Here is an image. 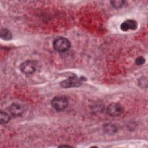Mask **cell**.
<instances>
[{"label":"cell","mask_w":148,"mask_h":148,"mask_svg":"<svg viewBox=\"0 0 148 148\" xmlns=\"http://www.w3.org/2000/svg\"><path fill=\"white\" fill-rule=\"evenodd\" d=\"M103 130L106 133H108L109 134H112L116 132L117 128L114 124H106L103 126Z\"/></svg>","instance_id":"cell-9"},{"label":"cell","mask_w":148,"mask_h":148,"mask_svg":"<svg viewBox=\"0 0 148 148\" xmlns=\"http://www.w3.org/2000/svg\"><path fill=\"white\" fill-rule=\"evenodd\" d=\"M9 112L10 114L14 117H18L21 116L24 112L21 105L18 103H12L9 108Z\"/></svg>","instance_id":"cell-6"},{"label":"cell","mask_w":148,"mask_h":148,"mask_svg":"<svg viewBox=\"0 0 148 148\" xmlns=\"http://www.w3.org/2000/svg\"><path fill=\"white\" fill-rule=\"evenodd\" d=\"M36 62L32 60H27L21 64L20 69L21 71L25 75L33 73L36 69Z\"/></svg>","instance_id":"cell-3"},{"label":"cell","mask_w":148,"mask_h":148,"mask_svg":"<svg viewBox=\"0 0 148 148\" xmlns=\"http://www.w3.org/2000/svg\"><path fill=\"white\" fill-rule=\"evenodd\" d=\"M82 84L81 80L76 76H72L66 80L61 82L60 85L63 88H71L79 87Z\"/></svg>","instance_id":"cell-4"},{"label":"cell","mask_w":148,"mask_h":148,"mask_svg":"<svg viewBox=\"0 0 148 148\" xmlns=\"http://www.w3.org/2000/svg\"><path fill=\"white\" fill-rule=\"evenodd\" d=\"M10 121L9 116L5 112H1L0 113V121L1 124H6Z\"/></svg>","instance_id":"cell-10"},{"label":"cell","mask_w":148,"mask_h":148,"mask_svg":"<svg viewBox=\"0 0 148 148\" xmlns=\"http://www.w3.org/2000/svg\"><path fill=\"white\" fill-rule=\"evenodd\" d=\"M137 27V22L134 20H128L125 22H123L120 25V29L123 31H126L128 29L135 30Z\"/></svg>","instance_id":"cell-7"},{"label":"cell","mask_w":148,"mask_h":148,"mask_svg":"<svg viewBox=\"0 0 148 148\" xmlns=\"http://www.w3.org/2000/svg\"><path fill=\"white\" fill-rule=\"evenodd\" d=\"M123 112V106L117 103L109 104L106 108L107 113L110 116H118L122 114Z\"/></svg>","instance_id":"cell-5"},{"label":"cell","mask_w":148,"mask_h":148,"mask_svg":"<svg viewBox=\"0 0 148 148\" xmlns=\"http://www.w3.org/2000/svg\"><path fill=\"white\" fill-rule=\"evenodd\" d=\"M145 59L144 57H143L142 56L137 57L135 60V63L138 65H141L145 63Z\"/></svg>","instance_id":"cell-13"},{"label":"cell","mask_w":148,"mask_h":148,"mask_svg":"<svg viewBox=\"0 0 148 148\" xmlns=\"http://www.w3.org/2000/svg\"><path fill=\"white\" fill-rule=\"evenodd\" d=\"M103 109V106L101 104H99V103L95 104L93 106V110H94V112H97V113L102 112Z\"/></svg>","instance_id":"cell-12"},{"label":"cell","mask_w":148,"mask_h":148,"mask_svg":"<svg viewBox=\"0 0 148 148\" xmlns=\"http://www.w3.org/2000/svg\"><path fill=\"white\" fill-rule=\"evenodd\" d=\"M110 3L111 5L114 8H120L125 5V2L124 1H111Z\"/></svg>","instance_id":"cell-11"},{"label":"cell","mask_w":148,"mask_h":148,"mask_svg":"<svg viewBox=\"0 0 148 148\" xmlns=\"http://www.w3.org/2000/svg\"><path fill=\"white\" fill-rule=\"evenodd\" d=\"M68 100L65 96H56L51 101L52 107L57 111L64 110L68 106Z\"/></svg>","instance_id":"cell-2"},{"label":"cell","mask_w":148,"mask_h":148,"mask_svg":"<svg viewBox=\"0 0 148 148\" xmlns=\"http://www.w3.org/2000/svg\"><path fill=\"white\" fill-rule=\"evenodd\" d=\"M0 36L2 39L6 40H10L12 38V35L11 32L6 28H2L1 29Z\"/></svg>","instance_id":"cell-8"},{"label":"cell","mask_w":148,"mask_h":148,"mask_svg":"<svg viewBox=\"0 0 148 148\" xmlns=\"http://www.w3.org/2000/svg\"><path fill=\"white\" fill-rule=\"evenodd\" d=\"M53 46L54 49L58 52H64L67 51L71 46L70 42L65 38L60 37L55 39Z\"/></svg>","instance_id":"cell-1"}]
</instances>
